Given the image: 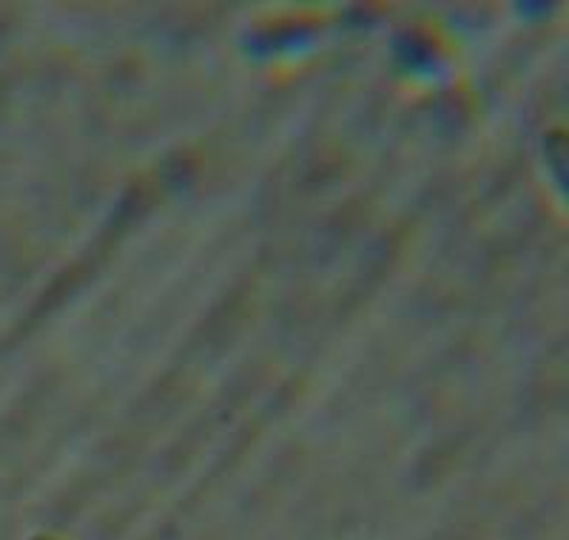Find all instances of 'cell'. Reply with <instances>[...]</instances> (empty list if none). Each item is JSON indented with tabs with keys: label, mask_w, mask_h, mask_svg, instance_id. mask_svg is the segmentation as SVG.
<instances>
[{
	"label": "cell",
	"mask_w": 569,
	"mask_h": 540,
	"mask_svg": "<svg viewBox=\"0 0 569 540\" xmlns=\"http://www.w3.org/2000/svg\"><path fill=\"white\" fill-rule=\"evenodd\" d=\"M34 540H54V538H34Z\"/></svg>",
	"instance_id": "cell-1"
}]
</instances>
